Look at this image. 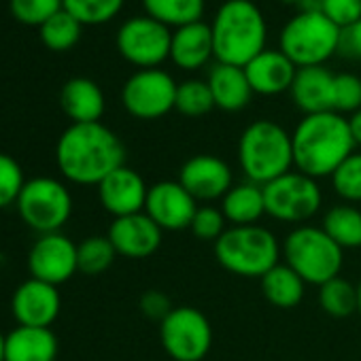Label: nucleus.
I'll use <instances>...</instances> for the list:
<instances>
[{"mask_svg":"<svg viewBox=\"0 0 361 361\" xmlns=\"http://www.w3.org/2000/svg\"><path fill=\"white\" fill-rule=\"evenodd\" d=\"M126 147L104 123H71L56 145V164L62 176L75 185H100L121 168Z\"/></svg>","mask_w":361,"mask_h":361,"instance_id":"1","label":"nucleus"},{"mask_svg":"<svg viewBox=\"0 0 361 361\" xmlns=\"http://www.w3.org/2000/svg\"><path fill=\"white\" fill-rule=\"evenodd\" d=\"M293 166L298 172L321 178L331 176L338 166L355 153V140L348 128V119L340 113H314L304 115L291 134Z\"/></svg>","mask_w":361,"mask_h":361,"instance_id":"2","label":"nucleus"},{"mask_svg":"<svg viewBox=\"0 0 361 361\" xmlns=\"http://www.w3.org/2000/svg\"><path fill=\"white\" fill-rule=\"evenodd\" d=\"M211 32L219 64L245 68L266 49V18L253 0H226L213 18Z\"/></svg>","mask_w":361,"mask_h":361,"instance_id":"3","label":"nucleus"},{"mask_svg":"<svg viewBox=\"0 0 361 361\" xmlns=\"http://www.w3.org/2000/svg\"><path fill=\"white\" fill-rule=\"evenodd\" d=\"M238 161L251 183L266 185L291 172L293 145L287 130L270 119L253 121L238 142Z\"/></svg>","mask_w":361,"mask_h":361,"instance_id":"4","label":"nucleus"},{"mask_svg":"<svg viewBox=\"0 0 361 361\" xmlns=\"http://www.w3.org/2000/svg\"><path fill=\"white\" fill-rule=\"evenodd\" d=\"M279 243L274 234L262 226H234L215 243L217 262L232 274L262 279L279 266Z\"/></svg>","mask_w":361,"mask_h":361,"instance_id":"5","label":"nucleus"},{"mask_svg":"<svg viewBox=\"0 0 361 361\" xmlns=\"http://www.w3.org/2000/svg\"><path fill=\"white\" fill-rule=\"evenodd\" d=\"M281 51L298 66H323L338 54L340 28L323 13L300 11L281 30Z\"/></svg>","mask_w":361,"mask_h":361,"instance_id":"6","label":"nucleus"},{"mask_svg":"<svg viewBox=\"0 0 361 361\" xmlns=\"http://www.w3.org/2000/svg\"><path fill=\"white\" fill-rule=\"evenodd\" d=\"M283 255L287 266L310 285L321 287L340 276L342 270V249L325 234L323 228H295L285 238Z\"/></svg>","mask_w":361,"mask_h":361,"instance_id":"7","label":"nucleus"},{"mask_svg":"<svg viewBox=\"0 0 361 361\" xmlns=\"http://www.w3.org/2000/svg\"><path fill=\"white\" fill-rule=\"evenodd\" d=\"M20 219L41 234L60 232L73 215V196L66 183L54 176L28 178L16 202Z\"/></svg>","mask_w":361,"mask_h":361,"instance_id":"8","label":"nucleus"},{"mask_svg":"<svg viewBox=\"0 0 361 361\" xmlns=\"http://www.w3.org/2000/svg\"><path fill=\"white\" fill-rule=\"evenodd\" d=\"M264 188L266 215L285 224L308 221L321 209V190L317 180L302 172H287Z\"/></svg>","mask_w":361,"mask_h":361,"instance_id":"9","label":"nucleus"},{"mask_svg":"<svg viewBox=\"0 0 361 361\" xmlns=\"http://www.w3.org/2000/svg\"><path fill=\"white\" fill-rule=\"evenodd\" d=\"M159 338L174 361H202L213 346V327L198 308L178 306L159 323Z\"/></svg>","mask_w":361,"mask_h":361,"instance_id":"10","label":"nucleus"},{"mask_svg":"<svg viewBox=\"0 0 361 361\" xmlns=\"http://www.w3.org/2000/svg\"><path fill=\"white\" fill-rule=\"evenodd\" d=\"M170 47L172 30L149 16L130 18L117 32L119 54L138 71L159 68V64L170 58Z\"/></svg>","mask_w":361,"mask_h":361,"instance_id":"11","label":"nucleus"},{"mask_svg":"<svg viewBox=\"0 0 361 361\" xmlns=\"http://www.w3.org/2000/svg\"><path fill=\"white\" fill-rule=\"evenodd\" d=\"M176 83L161 68L136 71L121 87L123 109L136 119H159L174 109Z\"/></svg>","mask_w":361,"mask_h":361,"instance_id":"12","label":"nucleus"},{"mask_svg":"<svg viewBox=\"0 0 361 361\" xmlns=\"http://www.w3.org/2000/svg\"><path fill=\"white\" fill-rule=\"evenodd\" d=\"M28 270L32 279L49 285H62L79 272L77 245L62 232L41 234L28 253Z\"/></svg>","mask_w":361,"mask_h":361,"instance_id":"13","label":"nucleus"},{"mask_svg":"<svg viewBox=\"0 0 361 361\" xmlns=\"http://www.w3.org/2000/svg\"><path fill=\"white\" fill-rule=\"evenodd\" d=\"M196 211V198H192L178 180H159L149 188L145 213L161 228V232H180L192 228Z\"/></svg>","mask_w":361,"mask_h":361,"instance_id":"14","label":"nucleus"},{"mask_svg":"<svg viewBox=\"0 0 361 361\" xmlns=\"http://www.w3.org/2000/svg\"><path fill=\"white\" fill-rule=\"evenodd\" d=\"M62 310V298L56 285L39 279L24 281L11 298V312L18 325L49 327Z\"/></svg>","mask_w":361,"mask_h":361,"instance_id":"15","label":"nucleus"},{"mask_svg":"<svg viewBox=\"0 0 361 361\" xmlns=\"http://www.w3.org/2000/svg\"><path fill=\"white\" fill-rule=\"evenodd\" d=\"M178 183L196 202L217 200L232 190V168L217 155H194L180 168Z\"/></svg>","mask_w":361,"mask_h":361,"instance_id":"16","label":"nucleus"},{"mask_svg":"<svg viewBox=\"0 0 361 361\" xmlns=\"http://www.w3.org/2000/svg\"><path fill=\"white\" fill-rule=\"evenodd\" d=\"M149 188L145 185L142 176L128 168L126 164L111 172L98 185V198L106 213L117 217H128L136 213H145Z\"/></svg>","mask_w":361,"mask_h":361,"instance_id":"17","label":"nucleus"},{"mask_svg":"<svg viewBox=\"0 0 361 361\" xmlns=\"http://www.w3.org/2000/svg\"><path fill=\"white\" fill-rule=\"evenodd\" d=\"M106 236L113 243L117 255L128 259H145L153 255L161 245V228L147 213L113 219Z\"/></svg>","mask_w":361,"mask_h":361,"instance_id":"18","label":"nucleus"},{"mask_svg":"<svg viewBox=\"0 0 361 361\" xmlns=\"http://www.w3.org/2000/svg\"><path fill=\"white\" fill-rule=\"evenodd\" d=\"M247 79L251 83L253 94L276 96L291 90L298 66L279 49H264L245 66Z\"/></svg>","mask_w":361,"mask_h":361,"instance_id":"19","label":"nucleus"},{"mask_svg":"<svg viewBox=\"0 0 361 361\" xmlns=\"http://www.w3.org/2000/svg\"><path fill=\"white\" fill-rule=\"evenodd\" d=\"M334 79L336 75L325 66L298 68L289 90L295 106L306 115L334 111Z\"/></svg>","mask_w":361,"mask_h":361,"instance_id":"20","label":"nucleus"},{"mask_svg":"<svg viewBox=\"0 0 361 361\" xmlns=\"http://www.w3.org/2000/svg\"><path fill=\"white\" fill-rule=\"evenodd\" d=\"M215 56L213 49V32L211 24L194 22L188 26H180L172 32V47L170 58L172 62L183 71H198Z\"/></svg>","mask_w":361,"mask_h":361,"instance_id":"21","label":"nucleus"},{"mask_svg":"<svg viewBox=\"0 0 361 361\" xmlns=\"http://www.w3.org/2000/svg\"><path fill=\"white\" fill-rule=\"evenodd\" d=\"M58 348L51 327L18 325L5 334V361H56Z\"/></svg>","mask_w":361,"mask_h":361,"instance_id":"22","label":"nucleus"},{"mask_svg":"<svg viewBox=\"0 0 361 361\" xmlns=\"http://www.w3.org/2000/svg\"><path fill=\"white\" fill-rule=\"evenodd\" d=\"M60 106L73 123H96L104 113V94L87 77H75L60 92Z\"/></svg>","mask_w":361,"mask_h":361,"instance_id":"23","label":"nucleus"},{"mask_svg":"<svg viewBox=\"0 0 361 361\" xmlns=\"http://www.w3.org/2000/svg\"><path fill=\"white\" fill-rule=\"evenodd\" d=\"M215 106L228 113L240 111L251 102L253 90L251 83L247 79L245 68L240 66H232V64H215L209 73L207 79Z\"/></svg>","mask_w":361,"mask_h":361,"instance_id":"24","label":"nucleus"},{"mask_svg":"<svg viewBox=\"0 0 361 361\" xmlns=\"http://www.w3.org/2000/svg\"><path fill=\"white\" fill-rule=\"evenodd\" d=\"M221 213L226 221L234 226H255V221L266 215L264 188L251 180L232 185V190L224 196Z\"/></svg>","mask_w":361,"mask_h":361,"instance_id":"25","label":"nucleus"},{"mask_svg":"<svg viewBox=\"0 0 361 361\" xmlns=\"http://www.w3.org/2000/svg\"><path fill=\"white\" fill-rule=\"evenodd\" d=\"M304 281L287 264L274 266L262 276V291L266 300L279 308H295L304 298Z\"/></svg>","mask_w":361,"mask_h":361,"instance_id":"26","label":"nucleus"},{"mask_svg":"<svg viewBox=\"0 0 361 361\" xmlns=\"http://www.w3.org/2000/svg\"><path fill=\"white\" fill-rule=\"evenodd\" d=\"M325 234L344 251L361 247V211L348 204L331 207L323 219Z\"/></svg>","mask_w":361,"mask_h":361,"instance_id":"27","label":"nucleus"},{"mask_svg":"<svg viewBox=\"0 0 361 361\" xmlns=\"http://www.w3.org/2000/svg\"><path fill=\"white\" fill-rule=\"evenodd\" d=\"M149 18L168 28H180L200 22L204 13V0H142Z\"/></svg>","mask_w":361,"mask_h":361,"instance_id":"28","label":"nucleus"},{"mask_svg":"<svg viewBox=\"0 0 361 361\" xmlns=\"http://www.w3.org/2000/svg\"><path fill=\"white\" fill-rule=\"evenodd\" d=\"M81 28H83V24L77 18H73L66 9H62L39 28V35L47 49L68 51L79 43Z\"/></svg>","mask_w":361,"mask_h":361,"instance_id":"29","label":"nucleus"},{"mask_svg":"<svg viewBox=\"0 0 361 361\" xmlns=\"http://www.w3.org/2000/svg\"><path fill=\"white\" fill-rule=\"evenodd\" d=\"M117 257V251L109 236H90L77 245V264L79 272L87 276H98L106 272Z\"/></svg>","mask_w":361,"mask_h":361,"instance_id":"30","label":"nucleus"},{"mask_svg":"<svg viewBox=\"0 0 361 361\" xmlns=\"http://www.w3.org/2000/svg\"><path fill=\"white\" fill-rule=\"evenodd\" d=\"M319 304L327 314L336 319L350 317L357 312V287L336 276L319 287Z\"/></svg>","mask_w":361,"mask_h":361,"instance_id":"31","label":"nucleus"},{"mask_svg":"<svg viewBox=\"0 0 361 361\" xmlns=\"http://www.w3.org/2000/svg\"><path fill=\"white\" fill-rule=\"evenodd\" d=\"M174 109L185 117H202L215 109V100L207 81L190 79L178 83Z\"/></svg>","mask_w":361,"mask_h":361,"instance_id":"32","label":"nucleus"},{"mask_svg":"<svg viewBox=\"0 0 361 361\" xmlns=\"http://www.w3.org/2000/svg\"><path fill=\"white\" fill-rule=\"evenodd\" d=\"M64 9L83 26L111 22L123 7V0H62Z\"/></svg>","mask_w":361,"mask_h":361,"instance_id":"33","label":"nucleus"},{"mask_svg":"<svg viewBox=\"0 0 361 361\" xmlns=\"http://www.w3.org/2000/svg\"><path fill=\"white\" fill-rule=\"evenodd\" d=\"M334 192L346 202H361V153L348 155L331 174Z\"/></svg>","mask_w":361,"mask_h":361,"instance_id":"34","label":"nucleus"},{"mask_svg":"<svg viewBox=\"0 0 361 361\" xmlns=\"http://www.w3.org/2000/svg\"><path fill=\"white\" fill-rule=\"evenodd\" d=\"M24 170L16 157L0 151V211L18 202V196L26 183Z\"/></svg>","mask_w":361,"mask_h":361,"instance_id":"35","label":"nucleus"},{"mask_svg":"<svg viewBox=\"0 0 361 361\" xmlns=\"http://www.w3.org/2000/svg\"><path fill=\"white\" fill-rule=\"evenodd\" d=\"M11 16L26 26H43L49 18L64 9L62 0H9Z\"/></svg>","mask_w":361,"mask_h":361,"instance_id":"36","label":"nucleus"},{"mask_svg":"<svg viewBox=\"0 0 361 361\" xmlns=\"http://www.w3.org/2000/svg\"><path fill=\"white\" fill-rule=\"evenodd\" d=\"M361 109V79L340 73L334 79V113H357Z\"/></svg>","mask_w":361,"mask_h":361,"instance_id":"37","label":"nucleus"},{"mask_svg":"<svg viewBox=\"0 0 361 361\" xmlns=\"http://www.w3.org/2000/svg\"><path fill=\"white\" fill-rule=\"evenodd\" d=\"M226 232V217L215 207H198L194 221H192V234L198 240H219Z\"/></svg>","mask_w":361,"mask_h":361,"instance_id":"38","label":"nucleus"},{"mask_svg":"<svg viewBox=\"0 0 361 361\" xmlns=\"http://www.w3.org/2000/svg\"><path fill=\"white\" fill-rule=\"evenodd\" d=\"M321 13L342 30L361 20V0H325Z\"/></svg>","mask_w":361,"mask_h":361,"instance_id":"39","label":"nucleus"},{"mask_svg":"<svg viewBox=\"0 0 361 361\" xmlns=\"http://www.w3.org/2000/svg\"><path fill=\"white\" fill-rule=\"evenodd\" d=\"M140 310H142L145 317L161 323L174 308H172V304H170L166 293H161V291H147L140 298Z\"/></svg>","mask_w":361,"mask_h":361,"instance_id":"40","label":"nucleus"},{"mask_svg":"<svg viewBox=\"0 0 361 361\" xmlns=\"http://www.w3.org/2000/svg\"><path fill=\"white\" fill-rule=\"evenodd\" d=\"M338 54L346 60L361 62V20L340 30Z\"/></svg>","mask_w":361,"mask_h":361,"instance_id":"41","label":"nucleus"},{"mask_svg":"<svg viewBox=\"0 0 361 361\" xmlns=\"http://www.w3.org/2000/svg\"><path fill=\"white\" fill-rule=\"evenodd\" d=\"M348 128H350V134H353V140L357 147H361V109L357 113L350 115L348 119Z\"/></svg>","mask_w":361,"mask_h":361,"instance_id":"42","label":"nucleus"},{"mask_svg":"<svg viewBox=\"0 0 361 361\" xmlns=\"http://www.w3.org/2000/svg\"><path fill=\"white\" fill-rule=\"evenodd\" d=\"M323 3H325V0H304V3L300 5V11H314V13H321Z\"/></svg>","mask_w":361,"mask_h":361,"instance_id":"43","label":"nucleus"},{"mask_svg":"<svg viewBox=\"0 0 361 361\" xmlns=\"http://www.w3.org/2000/svg\"><path fill=\"white\" fill-rule=\"evenodd\" d=\"M0 361H5V334L0 331Z\"/></svg>","mask_w":361,"mask_h":361,"instance_id":"44","label":"nucleus"},{"mask_svg":"<svg viewBox=\"0 0 361 361\" xmlns=\"http://www.w3.org/2000/svg\"><path fill=\"white\" fill-rule=\"evenodd\" d=\"M357 312L361 314V281L357 285Z\"/></svg>","mask_w":361,"mask_h":361,"instance_id":"45","label":"nucleus"},{"mask_svg":"<svg viewBox=\"0 0 361 361\" xmlns=\"http://www.w3.org/2000/svg\"><path fill=\"white\" fill-rule=\"evenodd\" d=\"M283 3H287V5H298V7H300V5L304 3V0H283Z\"/></svg>","mask_w":361,"mask_h":361,"instance_id":"46","label":"nucleus"}]
</instances>
